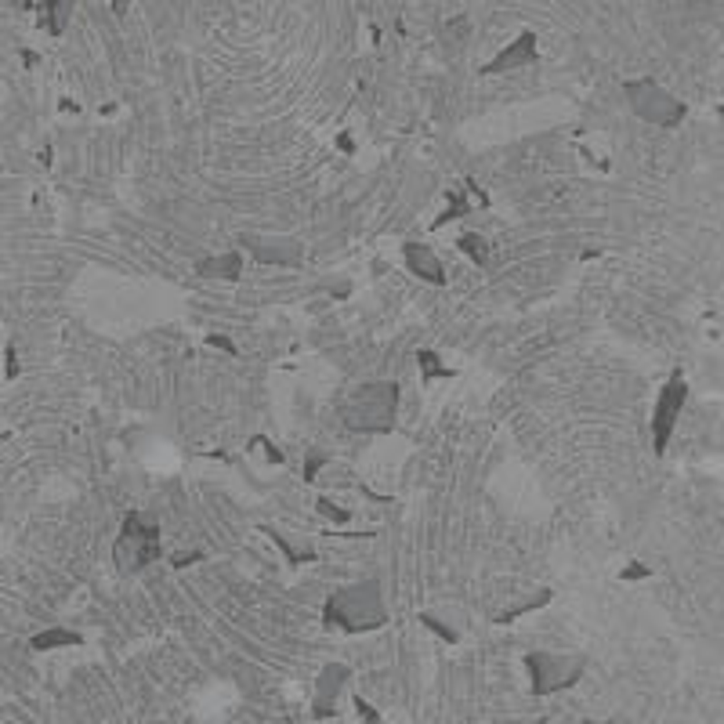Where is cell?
I'll return each mask as SVG.
<instances>
[{
  "label": "cell",
  "instance_id": "6da1fadb",
  "mask_svg": "<svg viewBox=\"0 0 724 724\" xmlns=\"http://www.w3.org/2000/svg\"><path fill=\"white\" fill-rule=\"evenodd\" d=\"M323 623L330 631H345V634H362V631H377L387 623V609L380 598V583L377 580H362L345 591H338L327 605H323Z\"/></svg>",
  "mask_w": 724,
  "mask_h": 724
},
{
  "label": "cell",
  "instance_id": "7a4b0ae2",
  "mask_svg": "<svg viewBox=\"0 0 724 724\" xmlns=\"http://www.w3.org/2000/svg\"><path fill=\"white\" fill-rule=\"evenodd\" d=\"M116 569L120 572H142L145 565H152L160 558V522L145 511H134L123 518V529L116 536L113 547Z\"/></svg>",
  "mask_w": 724,
  "mask_h": 724
},
{
  "label": "cell",
  "instance_id": "3957f363",
  "mask_svg": "<svg viewBox=\"0 0 724 724\" xmlns=\"http://www.w3.org/2000/svg\"><path fill=\"white\" fill-rule=\"evenodd\" d=\"M623 94L631 98V109L656 127H678L685 120V102H678L670 91H663L652 76H638V80H623Z\"/></svg>",
  "mask_w": 724,
  "mask_h": 724
},
{
  "label": "cell",
  "instance_id": "277c9868",
  "mask_svg": "<svg viewBox=\"0 0 724 724\" xmlns=\"http://www.w3.org/2000/svg\"><path fill=\"white\" fill-rule=\"evenodd\" d=\"M395 402H398L395 384H366L348 398L345 420L356 431H387L395 424Z\"/></svg>",
  "mask_w": 724,
  "mask_h": 724
},
{
  "label": "cell",
  "instance_id": "5b68a950",
  "mask_svg": "<svg viewBox=\"0 0 724 724\" xmlns=\"http://www.w3.org/2000/svg\"><path fill=\"white\" fill-rule=\"evenodd\" d=\"M525 670L533 678V692L536 696H554L562 689H572L583 670H587V656H558V652H529L525 656Z\"/></svg>",
  "mask_w": 724,
  "mask_h": 724
},
{
  "label": "cell",
  "instance_id": "8992f818",
  "mask_svg": "<svg viewBox=\"0 0 724 724\" xmlns=\"http://www.w3.org/2000/svg\"><path fill=\"white\" fill-rule=\"evenodd\" d=\"M689 402V380L678 373H670V380L663 384V391L656 395V406H652V449L663 456L667 445H670V435L681 420V409Z\"/></svg>",
  "mask_w": 724,
  "mask_h": 724
},
{
  "label": "cell",
  "instance_id": "52a82bcc",
  "mask_svg": "<svg viewBox=\"0 0 724 724\" xmlns=\"http://www.w3.org/2000/svg\"><path fill=\"white\" fill-rule=\"evenodd\" d=\"M540 51H536V33H522L514 44H507L504 51H496L478 73L482 76H500V73H514V69H525V65H536Z\"/></svg>",
  "mask_w": 724,
  "mask_h": 724
},
{
  "label": "cell",
  "instance_id": "ba28073f",
  "mask_svg": "<svg viewBox=\"0 0 724 724\" xmlns=\"http://www.w3.org/2000/svg\"><path fill=\"white\" fill-rule=\"evenodd\" d=\"M345 681H348V667H345V663H334V667H327V670L319 674L316 696H312V718H316V721H327V718L338 714V696H341Z\"/></svg>",
  "mask_w": 724,
  "mask_h": 724
},
{
  "label": "cell",
  "instance_id": "9c48e42d",
  "mask_svg": "<svg viewBox=\"0 0 724 724\" xmlns=\"http://www.w3.org/2000/svg\"><path fill=\"white\" fill-rule=\"evenodd\" d=\"M240 247H247V250H250L258 261H265V265H301V258H305L301 243H294V240H258V236H243Z\"/></svg>",
  "mask_w": 724,
  "mask_h": 724
},
{
  "label": "cell",
  "instance_id": "30bf717a",
  "mask_svg": "<svg viewBox=\"0 0 724 724\" xmlns=\"http://www.w3.org/2000/svg\"><path fill=\"white\" fill-rule=\"evenodd\" d=\"M406 265H409V272L413 276H420L424 283H431V287H442L445 283V272H442V261L435 258V250L431 247H424V243H406Z\"/></svg>",
  "mask_w": 724,
  "mask_h": 724
},
{
  "label": "cell",
  "instance_id": "8fae6325",
  "mask_svg": "<svg viewBox=\"0 0 724 724\" xmlns=\"http://www.w3.org/2000/svg\"><path fill=\"white\" fill-rule=\"evenodd\" d=\"M73 7H76V0H40L36 25L44 33H51V36H62L65 25H69V18H73Z\"/></svg>",
  "mask_w": 724,
  "mask_h": 724
},
{
  "label": "cell",
  "instance_id": "7c38bea8",
  "mask_svg": "<svg viewBox=\"0 0 724 724\" xmlns=\"http://www.w3.org/2000/svg\"><path fill=\"white\" fill-rule=\"evenodd\" d=\"M240 272H243V254L240 250L196 261V276H203V279H240Z\"/></svg>",
  "mask_w": 724,
  "mask_h": 724
},
{
  "label": "cell",
  "instance_id": "4fadbf2b",
  "mask_svg": "<svg viewBox=\"0 0 724 724\" xmlns=\"http://www.w3.org/2000/svg\"><path fill=\"white\" fill-rule=\"evenodd\" d=\"M83 638L76 634V631H62V627H51V631H40V634H33V649L36 652H54V649H73V645H80Z\"/></svg>",
  "mask_w": 724,
  "mask_h": 724
},
{
  "label": "cell",
  "instance_id": "5bb4252c",
  "mask_svg": "<svg viewBox=\"0 0 724 724\" xmlns=\"http://www.w3.org/2000/svg\"><path fill=\"white\" fill-rule=\"evenodd\" d=\"M456 243H460V250H464L475 265H485V261H489V243H485L478 232H467V236H460Z\"/></svg>",
  "mask_w": 724,
  "mask_h": 724
},
{
  "label": "cell",
  "instance_id": "9a60e30c",
  "mask_svg": "<svg viewBox=\"0 0 724 724\" xmlns=\"http://www.w3.org/2000/svg\"><path fill=\"white\" fill-rule=\"evenodd\" d=\"M547 602H551V591H540L536 598H529V602H522V605H514V609L500 612V616H496V623H504V627H507V623H514L518 616H525V612H533V609H540V605H547Z\"/></svg>",
  "mask_w": 724,
  "mask_h": 724
},
{
  "label": "cell",
  "instance_id": "2e32d148",
  "mask_svg": "<svg viewBox=\"0 0 724 724\" xmlns=\"http://www.w3.org/2000/svg\"><path fill=\"white\" fill-rule=\"evenodd\" d=\"M420 362V373H424V380H435V377H453V369L449 366H438V356L435 352H420L416 356Z\"/></svg>",
  "mask_w": 724,
  "mask_h": 724
},
{
  "label": "cell",
  "instance_id": "e0dca14e",
  "mask_svg": "<svg viewBox=\"0 0 724 724\" xmlns=\"http://www.w3.org/2000/svg\"><path fill=\"white\" fill-rule=\"evenodd\" d=\"M416 623H424L431 634H438V638H442V641H449V645L456 641V631H453V627H445V623H442L438 616H431V612H420V616H416Z\"/></svg>",
  "mask_w": 724,
  "mask_h": 724
},
{
  "label": "cell",
  "instance_id": "ac0fdd59",
  "mask_svg": "<svg viewBox=\"0 0 724 724\" xmlns=\"http://www.w3.org/2000/svg\"><path fill=\"white\" fill-rule=\"evenodd\" d=\"M649 576H652V569L641 565V562H631V565L620 572V580H649Z\"/></svg>",
  "mask_w": 724,
  "mask_h": 724
},
{
  "label": "cell",
  "instance_id": "d6986e66",
  "mask_svg": "<svg viewBox=\"0 0 724 724\" xmlns=\"http://www.w3.org/2000/svg\"><path fill=\"white\" fill-rule=\"evenodd\" d=\"M356 710H359V721L362 724H380V718H377V710H373V707H369V703H366V700H356Z\"/></svg>",
  "mask_w": 724,
  "mask_h": 724
},
{
  "label": "cell",
  "instance_id": "ffe728a7",
  "mask_svg": "<svg viewBox=\"0 0 724 724\" xmlns=\"http://www.w3.org/2000/svg\"><path fill=\"white\" fill-rule=\"evenodd\" d=\"M207 341H210L214 348H225V352H236V348H232V341H225V338H218V334H214V338H207Z\"/></svg>",
  "mask_w": 724,
  "mask_h": 724
},
{
  "label": "cell",
  "instance_id": "44dd1931",
  "mask_svg": "<svg viewBox=\"0 0 724 724\" xmlns=\"http://www.w3.org/2000/svg\"><path fill=\"white\" fill-rule=\"evenodd\" d=\"M7 7H15V11H29V0H4Z\"/></svg>",
  "mask_w": 724,
  "mask_h": 724
},
{
  "label": "cell",
  "instance_id": "7402d4cb",
  "mask_svg": "<svg viewBox=\"0 0 724 724\" xmlns=\"http://www.w3.org/2000/svg\"><path fill=\"white\" fill-rule=\"evenodd\" d=\"M15 373H18V362H15V356L7 352V377H15Z\"/></svg>",
  "mask_w": 724,
  "mask_h": 724
},
{
  "label": "cell",
  "instance_id": "603a6c76",
  "mask_svg": "<svg viewBox=\"0 0 724 724\" xmlns=\"http://www.w3.org/2000/svg\"><path fill=\"white\" fill-rule=\"evenodd\" d=\"M113 11H116V15H123V11H127V0H113Z\"/></svg>",
  "mask_w": 724,
  "mask_h": 724
},
{
  "label": "cell",
  "instance_id": "cb8c5ba5",
  "mask_svg": "<svg viewBox=\"0 0 724 724\" xmlns=\"http://www.w3.org/2000/svg\"><path fill=\"white\" fill-rule=\"evenodd\" d=\"M587 724H623V718H609V721H587Z\"/></svg>",
  "mask_w": 724,
  "mask_h": 724
},
{
  "label": "cell",
  "instance_id": "d4e9b609",
  "mask_svg": "<svg viewBox=\"0 0 724 724\" xmlns=\"http://www.w3.org/2000/svg\"><path fill=\"white\" fill-rule=\"evenodd\" d=\"M536 724H547V721H536Z\"/></svg>",
  "mask_w": 724,
  "mask_h": 724
}]
</instances>
